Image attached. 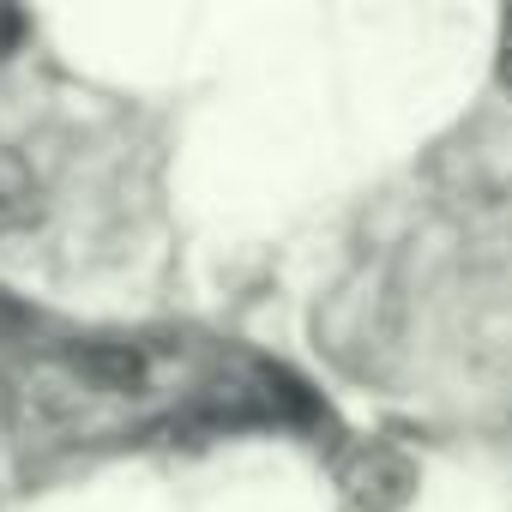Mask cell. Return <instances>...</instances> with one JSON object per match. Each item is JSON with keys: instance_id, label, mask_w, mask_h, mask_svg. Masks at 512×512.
I'll return each instance as SVG.
<instances>
[{"instance_id": "1", "label": "cell", "mask_w": 512, "mask_h": 512, "mask_svg": "<svg viewBox=\"0 0 512 512\" xmlns=\"http://www.w3.org/2000/svg\"><path fill=\"white\" fill-rule=\"evenodd\" d=\"M338 494H344L350 512H404L410 494H416V464L386 440L356 446L338 464Z\"/></svg>"}, {"instance_id": "3", "label": "cell", "mask_w": 512, "mask_h": 512, "mask_svg": "<svg viewBox=\"0 0 512 512\" xmlns=\"http://www.w3.org/2000/svg\"><path fill=\"white\" fill-rule=\"evenodd\" d=\"M37 223H43V181L13 145H0V235H25Z\"/></svg>"}, {"instance_id": "2", "label": "cell", "mask_w": 512, "mask_h": 512, "mask_svg": "<svg viewBox=\"0 0 512 512\" xmlns=\"http://www.w3.org/2000/svg\"><path fill=\"white\" fill-rule=\"evenodd\" d=\"M67 368H73L79 386H91V392H103V398H133V392L151 386V362H145V350H133V344H109V338H97V344H73V350H67Z\"/></svg>"}, {"instance_id": "4", "label": "cell", "mask_w": 512, "mask_h": 512, "mask_svg": "<svg viewBox=\"0 0 512 512\" xmlns=\"http://www.w3.org/2000/svg\"><path fill=\"white\" fill-rule=\"evenodd\" d=\"M500 85L512 91V13L500 19Z\"/></svg>"}]
</instances>
